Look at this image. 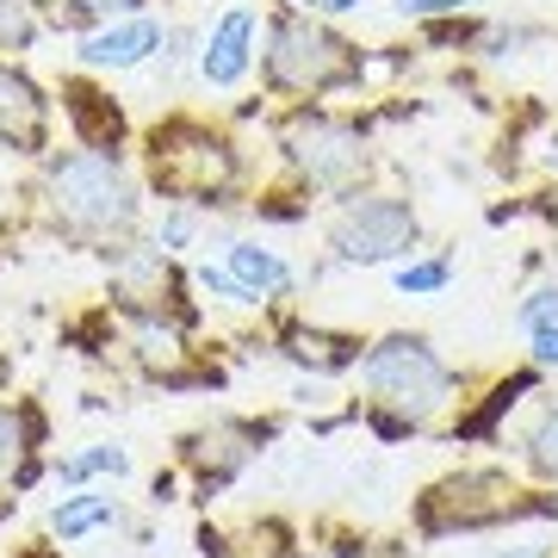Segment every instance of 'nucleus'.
Returning <instances> with one entry per match:
<instances>
[{"mask_svg":"<svg viewBox=\"0 0 558 558\" xmlns=\"http://www.w3.org/2000/svg\"><path fill=\"white\" fill-rule=\"evenodd\" d=\"M50 199L57 218L81 236H112L137 223V186L112 156H57L50 161Z\"/></svg>","mask_w":558,"mask_h":558,"instance_id":"f257e3e1","label":"nucleus"},{"mask_svg":"<svg viewBox=\"0 0 558 558\" xmlns=\"http://www.w3.org/2000/svg\"><path fill=\"white\" fill-rule=\"evenodd\" d=\"M360 379H366V391L379 403L403 410V422H422L453 391V373L440 366V354L422 336H385L373 354L360 360Z\"/></svg>","mask_w":558,"mask_h":558,"instance_id":"f03ea898","label":"nucleus"},{"mask_svg":"<svg viewBox=\"0 0 558 558\" xmlns=\"http://www.w3.org/2000/svg\"><path fill=\"white\" fill-rule=\"evenodd\" d=\"M267 75L292 94H323L336 81L354 75V50L323 32L317 20H279L274 25V50H267Z\"/></svg>","mask_w":558,"mask_h":558,"instance_id":"7ed1b4c3","label":"nucleus"},{"mask_svg":"<svg viewBox=\"0 0 558 558\" xmlns=\"http://www.w3.org/2000/svg\"><path fill=\"white\" fill-rule=\"evenodd\" d=\"M329 242H336L341 260H360V267H373V260H398L410 242H416V211L403 199H354L341 205L336 223H329Z\"/></svg>","mask_w":558,"mask_h":558,"instance_id":"20e7f679","label":"nucleus"},{"mask_svg":"<svg viewBox=\"0 0 558 558\" xmlns=\"http://www.w3.org/2000/svg\"><path fill=\"white\" fill-rule=\"evenodd\" d=\"M236 174V161L223 149L218 137H205V131H156V180L161 193H174V199H211L223 193Z\"/></svg>","mask_w":558,"mask_h":558,"instance_id":"39448f33","label":"nucleus"},{"mask_svg":"<svg viewBox=\"0 0 558 558\" xmlns=\"http://www.w3.org/2000/svg\"><path fill=\"white\" fill-rule=\"evenodd\" d=\"M286 156L311 174V186H354V174L366 168V143H360L354 124L304 112V119L286 131Z\"/></svg>","mask_w":558,"mask_h":558,"instance_id":"423d86ee","label":"nucleus"},{"mask_svg":"<svg viewBox=\"0 0 558 558\" xmlns=\"http://www.w3.org/2000/svg\"><path fill=\"white\" fill-rule=\"evenodd\" d=\"M248 44H255V13L248 7H230L218 25H211V38H205V81L211 87H236L242 75H248Z\"/></svg>","mask_w":558,"mask_h":558,"instance_id":"0eeeda50","label":"nucleus"},{"mask_svg":"<svg viewBox=\"0 0 558 558\" xmlns=\"http://www.w3.org/2000/svg\"><path fill=\"white\" fill-rule=\"evenodd\" d=\"M149 50H161V25L156 20H124V25H106L94 38H81L75 57L87 69H137L149 62Z\"/></svg>","mask_w":558,"mask_h":558,"instance_id":"6e6552de","label":"nucleus"},{"mask_svg":"<svg viewBox=\"0 0 558 558\" xmlns=\"http://www.w3.org/2000/svg\"><path fill=\"white\" fill-rule=\"evenodd\" d=\"M44 131V94L20 69H0V143H38Z\"/></svg>","mask_w":558,"mask_h":558,"instance_id":"1a4fd4ad","label":"nucleus"},{"mask_svg":"<svg viewBox=\"0 0 558 558\" xmlns=\"http://www.w3.org/2000/svg\"><path fill=\"white\" fill-rule=\"evenodd\" d=\"M230 274H236L255 299H286V292H292V267H286L274 248H260V242H230Z\"/></svg>","mask_w":558,"mask_h":558,"instance_id":"9d476101","label":"nucleus"},{"mask_svg":"<svg viewBox=\"0 0 558 558\" xmlns=\"http://www.w3.org/2000/svg\"><path fill=\"white\" fill-rule=\"evenodd\" d=\"M286 360H299L311 373H348L360 360V341L329 336V329H292V336H286Z\"/></svg>","mask_w":558,"mask_h":558,"instance_id":"9b49d317","label":"nucleus"},{"mask_svg":"<svg viewBox=\"0 0 558 558\" xmlns=\"http://www.w3.org/2000/svg\"><path fill=\"white\" fill-rule=\"evenodd\" d=\"M106 521H112V497H62L50 509V534L81 539V534H94V527H106Z\"/></svg>","mask_w":558,"mask_h":558,"instance_id":"f8f14e48","label":"nucleus"},{"mask_svg":"<svg viewBox=\"0 0 558 558\" xmlns=\"http://www.w3.org/2000/svg\"><path fill=\"white\" fill-rule=\"evenodd\" d=\"M100 472H112V478H124L131 472V453L124 447H87V453H69L57 465L62 484H81V478H100Z\"/></svg>","mask_w":558,"mask_h":558,"instance_id":"ddd939ff","label":"nucleus"},{"mask_svg":"<svg viewBox=\"0 0 558 558\" xmlns=\"http://www.w3.org/2000/svg\"><path fill=\"white\" fill-rule=\"evenodd\" d=\"M32 38H38L32 0H0V50H32Z\"/></svg>","mask_w":558,"mask_h":558,"instance_id":"4468645a","label":"nucleus"},{"mask_svg":"<svg viewBox=\"0 0 558 558\" xmlns=\"http://www.w3.org/2000/svg\"><path fill=\"white\" fill-rule=\"evenodd\" d=\"M447 279H453V267H447V260H410V267H398V292L428 299V292H440Z\"/></svg>","mask_w":558,"mask_h":558,"instance_id":"2eb2a0df","label":"nucleus"},{"mask_svg":"<svg viewBox=\"0 0 558 558\" xmlns=\"http://www.w3.org/2000/svg\"><path fill=\"white\" fill-rule=\"evenodd\" d=\"M527 459H534L546 478H558V403L534 422V435H527Z\"/></svg>","mask_w":558,"mask_h":558,"instance_id":"dca6fc26","label":"nucleus"},{"mask_svg":"<svg viewBox=\"0 0 558 558\" xmlns=\"http://www.w3.org/2000/svg\"><path fill=\"white\" fill-rule=\"evenodd\" d=\"M25 440H32L25 416H20V410H7V403H0V478H13V465L25 459Z\"/></svg>","mask_w":558,"mask_h":558,"instance_id":"f3484780","label":"nucleus"},{"mask_svg":"<svg viewBox=\"0 0 558 558\" xmlns=\"http://www.w3.org/2000/svg\"><path fill=\"white\" fill-rule=\"evenodd\" d=\"M193 279H199V292H211V299H223V304H260L236 274H223V267H211V260H205V267H199Z\"/></svg>","mask_w":558,"mask_h":558,"instance_id":"a211bd4d","label":"nucleus"},{"mask_svg":"<svg viewBox=\"0 0 558 558\" xmlns=\"http://www.w3.org/2000/svg\"><path fill=\"white\" fill-rule=\"evenodd\" d=\"M515 323H521V329H539V323H558V286H539L534 299H521Z\"/></svg>","mask_w":558,"mask_h":558,"instance_id":"6ab92c4d","label":"nucleus"},{"mask_svg":"<svg viewBox=\"0 0 558 558\" xmlns=\"http://www.w3.org/2000/svg\"><path fill=\"white\" fill-rule=\"evenodd\" d=\"M465 7H478V0H398V13H410V20H440V13H465Z\"/></svg>","mask_w":558,"mask_h":558,"instance_id":"aec40b11","label":"nucleus"},{"mask_svg":"<svg viewBox=\"0 0 558 558\" xmlns=\"http://www.w3.org/2000/svg\"><path fill=\"white\" fill-rule=\"evenodd\" d=\"M156 242L161 248H186V242H193V218H186V211H168L161 230H156Z\"/></svg>","mask_w":558,"mask_h":558,"instance_id":"412c9836","label":"nucleus"},{"mask_svg":"<svg viewBox=\"0 0 558 558\" xmlns=\"http://www.w3.org/2000/svg\"><path fill=\"white\" fill-rule=\"evenodd\" d=\"M137 0H69V25L75 20H94V13H131Z\"/></svg>","mask_w":558,"mask_h":558,"instance_id":"4be33fe9","label":"nucleus"},{"mask_svg":"<svg viewBox=\"0 0 558 558\" xmlns=\"http://www.w3.org/2000/svg\"><path fill=\"white\" fill-rule=\"evenodd\" d=\"M527 341H534V360H539V366H558V323H539V329H527Z\"/></svg>","mask_w":558,"mask_h":558,"instance_id":"5701e85b","label":"nucleus"},{"mask_svg":"<svg viewBox=\"0 0 558 558\" xmlns=\"http://www.w3.org/2000/svg\"><path fill=\"white\" fill-rule=\"evenodd\" d=\"M304 7H311V13H354L360 0H304Z\"/></svg>","mask_w":558,"mask_h":558,"instance_id":"b1692460","label":"nucleus"},{"mask_svg":"<svg viewBox=\"0 0 558 558\" xmlns=\"http://www.w3.org/2000/svg\"><path fill=\"white\" fill-rule=\"evenodd\" d=\"M553 218H558V193H553Z\"/></svg>","mask_w":558,"mask_h":558,"instance_id":"393cba45","label":"nucleus"}]
</instances>
